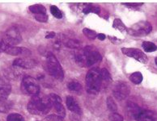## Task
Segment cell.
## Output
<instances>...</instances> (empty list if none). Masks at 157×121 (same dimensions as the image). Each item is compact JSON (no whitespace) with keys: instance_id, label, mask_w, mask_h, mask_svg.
Returning a JSON list of instances; mask_svg holds the SVG:
<instances>
[{"instance_id":"6da1fadb","label":"cell","mask_w":157,"mask_h":121,"mask_svg":"<svg viewBox=\"0 0 157 121\" xmlns=\"http://www.w3.org/2000/svg\"><path fill=\"white\" fill-rule=\"evenodd\" d=\"M52 108L49 97L42 94H36L33 96L28 104V110L33 115L43 116L47 114Z\"/></svg>"},{"instance_id":"7a4b0ae2","label":"cell","mask_w":157,"mask_h":121,"mask_svg":"<svg viewBox=\"0 0 157 121\" xmlns=\"http://www.w3.org/2000/svg\"><path fill=\"white\" fill-rule=\"evenodd\" d=\"M101 88V71L97 68H92L86 76V89L88 94H97Z\"/></svg>"},{"instance_id":"3957f363","label":"cell","mask_w":157,"mask_h":121,"mask_svg":"<svg viewBox=\"0 0 157 121\" xmlns=\"http://www.w3.org/2000/svg\"><path fill=\"white\" fill-rule=\"evenodd\" d=\"M46 67L49 74L58 80L62 81L64 78V73L60 63L54 54L49 53L46 59Z\"/></svg>"},{"instance_id":"277c9868","label":"cell","mask_w":157,"mask_h":121,"mask_svg":"<svg viewBox=\"0 0 157 121\" xmlns=\"http://www.w3.org/2000/svg\"><path fill=\"white\" fill-rule=\"evenodd\" d=\"M21 89L25 94L34 96V95L39 94L40 86L36 79L30 76H26L22 80Z\"/></svg>"},{"instance_id":"5b68a950","label":"cell","mask_w":157,"mask_h":121,"mask_svg":"<svg viewBox=\"0 0 157 121\" xmlns=\"http://www.w3.org/2000/svg\"><path fill=\"white\" fill-rule=\"evenodd\" d=\"M152 29L151 24L147 21H140L132 25L129 29V34L135 36H145Z\"/></svg>"},{"instance_id":"8992f818","label":"cell","mask_w":157,"mask_h":121,"mask_svg":"<svg viewBox=\"0 0 157 121\" xmlns=\"http://www.w3.org/2000/svg\"><path fill=\"white\" fill-rule=\"evenodd\" d=\"M85 53L86 59H87V66H92L96 63L100 62L102 59V57L94 47L92 46H87L83 50Z\"/></svg>"},{"instance_id":"52a82bcc","label":"cell","mask_w":157,"mask_h":121,"mask_svg":"<svg viewBox=\"0 0 157 121\" xmlns=\"http://www.w3.org/2000/svg\"><path fill=\"white\" fill-rule=\"evenodd\" d=\"M3 33H4V36L7 43L11 46H15V45H18L22 40L20 31L16 27H11Z\"/></svg>"},{"instance_id":"ba28073f","label":"cell","mask_w":157,"mask_h":121,"mask_svg":"<svg viewBox=\"0 0 157 121\" xmlns=\"http://www.w3.org/2000/svg\"><path fill=\"white\" fill-rule=\"evenodd\" d=\"M121 51L123 54L137 60L139 62L144 63V64H146L147 62V57L140 50L133 49V48H123V49H121Z\"/></svg>"},{"instance_id":"9c48e42d","label":"cell","mask_w":157,"mask_h":121,"mask_svg":"<svg viewBox=\"0 0 157 121\" xmlns=\"http://www.w3.org/2000/svg\"><path fill=\"white\" fill-rule=\"evenodd\" d=\"M49 99L50 101L52 107H54V110L57 112L58 116H61L62 118L66 116V111L65 108L63 104V101L62 99L59 95L55 94H50L49 95Z\"/></svg>"},{"instance_id":"30bf717a","label":"cell","mask_w":157,"mask_h":121,"mask_svg":"<svg viewBox=\"0 0 157 121\" xmlns=\"http://www.w3.org/2000/svg\"><path fill=\"white\" fill-rule=\"evenodd\" d=\"M113 95L117 100H123L130 94V89L125 82H118L113 89Z\"/></svg>"},{"instance_id":"8fae6325","label":"cell","mask_w":157,"mask_h":121,"mask_svg":"<svg viewBox=\"0 0 157 121\" xmlns=\"http://www.w3.org/2000/svg\"><path fill=\"white\" fill-rule=\"evenodd\" d=\"M36 63L34 60L29 58H18L14 61L13 65L23 69H32L36 66Z\"/></svg>"},{"instance_id":"7c38bea8","label":"cell","mask_w":157,"mask_h":121,"mask_svg":"<svg viewBox=\"0 0 157 121\" xmlns=\"http://www.w3.org/2000/svg\"><path fill=\"white\" fill-rule=\"evenodd\" d=\"M6 53L10 54L11 56H23L27 57L31 54V51L24 47H16V46H11L6 51Z\"/></svg>"},{"instance_id":"4fadbf2b","label":"cell","mask_w":157,"mask_h":121,"mask_svg":"<svg viewBox=\"0 0 157 121\" xmlns=\"http://www.w3.org/2000/svg\"><path fill=\"white\" fill-rule=\"evenodd\" d=\"M11 87L10 83L5 79H0V100L7 99L10 94Z\"/></svg>"},{"instance_id":"5bb4252c","label":"cell","mask_w":157,"mask_h":121,"mask_svg":"<svg viewBox=\"0 0 157 121\" xmlns=\"http://www.w3.org/2000/svg\"><path fill=\"white\" fill-rule=\"evenodd\" d=\"M67 106L71 112L76 113V114H80L81 113L80 107L78 105V102L73 97L68 96L67 98Z\"/></svg>"},{"instance_id":"9a60e30c","label":"cell","mask_w":157,"mask_h":121,"mask_svg":"<svg viewBox=\"0 0 157 121\" xmlns=\"http://www.w3.org/2000/svg\"><path fill=\"white\" fill-rule=\"evenodd\" d=\"M138 121H156V116L154 112L151 111L141 112L137 118Z\"/></svg>"},{"instance_id":"2e32d148","label":"cell","mask_w":157,"mask_h":121,"mask_svg":"<svg viewBox=\"0 0 157 121\" xmlns=\"http://www.w3.org/2000/svg\"><path fill=\"white\" fill-rule=\"evenodd\" d=\"M101 87H107L111 82L112 79L109 72L106 69H102L101 71Z\"/></svg>"},{"instance_id":"e0dca14e","label":"cell","mask_w":157,"mask_h":121,"mask_svg":"<svg viewBox=\"0 0 157 121\" xmlns=\"http://www.w3.org/2000/svg\"><path fill=\"white\" fill-rule=\"evenodd\" d=\"M141 112L142 111L140 110V108H139V107H138V105H136L135 103H128L127 112L130 116H131L132 118H135V119H137L138 116H139V114L141 113Z\"/></svg>"},{"instance_id":"ac0fdd59","label":"cell","mask_w":157,"mask_h":121,"mask_svg":"<svg viewBox=\"0 0 157 121\" xmlns=\"http://www.w3.org/2000/svg\"><path fill=\"white\" fill-rule=\"evenodd\" d=\"M75 61L79 66H87V59H86L85 53L83 50H78V52L75 53Z\"/></svg>"},{"instance_id":"d6986e66","label":"cell","mask_w":157,"mask_h":121,"mask_svg":"<svg viewBox=\"0 0 157 121\" xmlns=\"http://www.w3.org/2000/svg\"><path fill=\"white\" fill-rule=\"evenodd\" d=\"M68 89L76 94H81L83 92V87L80 83L77 81H71L68 83Z\"/></svg>"},{"instance_id":"ffe728a7","label":"cell","mask_w":157,"mask_h":121,"mask_svg":"<svg viewBox=\"0 0 157 121\" xmlns=\"http://www.w3.org/2000/svg\"><path fill=\"white\" fill-rule=\"evenodd\" d=\"M29 10L34 16H36V15H47L46 9L42 5L35 4L33 5V6H30Z\"/></svg>"},{"instance_id":"44dd1931","label":"cell","mask_w":157,"mask_h":121,"mask_svg":"<svg viewBox=\"0 0 157 121\" xmlns=\"http://www.w3.org/2000/svg\"><path fill=\"white\" fill-rule=\"evenodd\" d=\"M10 47H11V45L7 43V40H6L4 36V33L3 32L0 33V52H4V53H6V51Z\"/></svg>"},{"instance_id":"7402d4cb","label":"cell","mask_w":157,"mask_h":121,"mask_svg":"<svg viewBox=\"0 0 157 121\" xmlns=\"http://www.w3.org/2000/svg\"><path fill=\"white\" fill-rule=\"evenodd\" d=\"M12 108V103L10 101L0 100V112H9Z\"/></svg>"},{"instance_id":"603a6c76","label":"cell","mask_w":157,"mask_h":121,"mask_svg":"<svg viewBox=\"0 0 157 121\" xmlns=\"http://www.w3.org/2000/svg\"><path fill=\"white\" fill-rule=\"evenodd\" d=\"M142 46H143L144 51L146 53H152V52L156 51L157 50L156 45L154 43L149 42V41H144Z\"/></svg>"},{"instance_id":"cb8c5ba5","label":"cell","mask_w":157,"mask_h":121,"mask_svg":"<svg viewBox=\"0 0 157 121\" xmlns=\"http://www.w3.org/2000/svg\"><path fill=\"white\" fill-rule=\"evenodd\" d=\"M130 80L135 84H139L143 81V75L140 72H135L130 76Z\"/></svg>"},{"instance_id":"d4e9b609","label":"cell","mask_w":157,"mask_h":121,"mask_svg":"<svg viewBox=\"0 0 157 121\" xmlns=\"http://www.w3.org/2000/svg\"><path fill=\"white\" fill-rule=\"evenodd\" d=\"M83 32L84 34V36H86L90 40H95L97 37V32L93 30L88 29V28H83Z\"/></svg>"},{"instance_id":"484cf974","label":"cell","mask_w":157,"mask_h":121,"mask_svg":"<svg viewBox=\"0 0 157 121\" xmlns=\"http://www.w3.org/2000/svg\"><path fill=\"white\" fill-rule=\"evenodd\" d=\"M113 28L115 29L119 30L120 31H124L126 30V27L125 26L123 23L121 22V20H118V19H116L113 22Z\"/></svg>"},{"instance_id":"4316f807","label":"cell","mask_w":157,"mask_h":121,"mask_svg":"<svg viewBox=\"0 0 157 121\" xmlns=\"http://www.w3.org/2000/svg\"><path fill=\"white\" fill-rule=\"evenodd\" d=\"M7 121H25V119H24V117L21 115L12 113V114H10L7 116Z\"/></svg>"},{"instance_id":"83f0119b","label":"cell","mask_w":157,"mask_h":121,"mask_svg":"<svg viewBox=\"0 0 157 121\" xmlns=\"http://www.w3.org/2000/svg\"><path fill=\"white\" fill-rule=\"evenodd\" d=\"M50 11H51V14L55 17V18L61 19L63 17L62 11H61L56 6H51V7H50Z\"/></svg>"},{"instance_id":"f1b7e54d","label":"cell","mask_w":157,"mask_h":121,"mask_svg":"<svg viewBox=\"0 0 157 121\" xmlns=\"http://www.w3.org/2000/svg\"><path fill=\"white\" fill-rule=\"evenodd\" d=\"M107 105H108L109 109L110 111H112V112H116L117 110V104H116L114 100L111 97H109L108 99H107Z\"/></svg>"},{"instance_id":"f546056e","label":"cell","mask_w":157,"mask_h":121,"mask_svg":"<svg viewBox=\"0 0 157 121\" xmlns=\"http://www.w3.org/2000/svg\"><path fill=\"white\" fill-rule=\"evenodd\" d=\"M67 47L73 49H79L81 47V43L76 40H69L67 43Z\"/></svg>"},{"instance_id":"4dcf8cb0","label":"cell","mask_w":157,"mask_h":121,"mask_svg":"<svg viewBox=\"0 0 157 121\" xmlns=\"http://www.w3.org/2000/svg\"><path fill=\"white\" fill-rule=\"evenodd\" d=\"M45 121H64L63 119L59 116H56V115H51L49 116L45 119Z\"/></svg>"},{"instance_id":"1f68e13d","label":"cell","mask_w":157,"mask_h":121,"mask_svg":"<svg viewBox=\"0 0 157 121\" xmlns=\"http://www.w3.org/2000/svg\"><path fill=\"white\" fill-rule=\"evenodd\" d=\"M109 120L110 121H123V118L121 115L117 114V113H113L109 116Z\"/></svg>"},{"instance_id":"d6a6232c","label":"cell","mask_w":157,"mask_h":121,"mask_svg":"<svg viewBox=\"0 0 157 121\" xmlns=\"http://www.w3.org/2000/svg\"><path fill=\"white\" fill-rule=\"evenodd\" d=\"M124 5L128 6V7H139V6H142V5H143V3H133V2H131V3H124Z\"/></svg>"},{"instance_id":"836d02e7","label":"cell","mask_w":157,"mask_h":121,"mask_svg":"<svg viewBox=\"0 0 157 121\" xmlns=\"http://www.w3.org/2000/svg\"><path fill=\"white\" fill-rule=\"evenodd\" d=\"M55 36V32H48V34L45 36V38L50 39V38H54Z\"/></svg>"},{"instance_id":"e575fe53","label":"cell","mask_w":157,"mask_h":121,"mask_svg":"<svg viewBox=\"0 0 157 121\" xmlns=\"http://www.w3.org/2000/svg\"><path fill=\"white\" fill-rule=\"evenodd\" d=\"M97 38H98L99 40H104L105 39V35H104V34H102V33L98 34V35H97Z\"/></svg>"},{"instance_id":"d590c367","label":"cell","mask_w":157,"mask_h":121,"mask_svg":"<svg viewBox=\"0 0 157 121\" xmlns=\"http://www.w3.org/2000/svg\"><path fill=\"white\" fill-rule=\"evenodd\" d=\"M155 64H156V65H157V57H155Z\"/></svg>"}]
</instances>
